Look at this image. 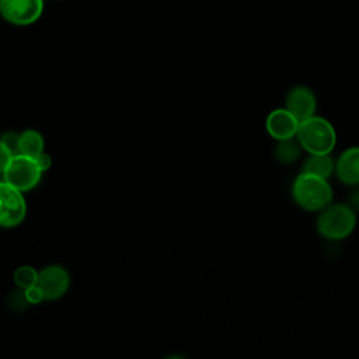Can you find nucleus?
I'll use <instances>...</instances> for the list:
<instances>
[{
    "mask_svg": "<svg viewBox=\"0 0 359 359\" xmlns=\"http://www.w3.org/2000/svg\"><path fill=\"white\" fill-rule=\"evenodd\" d=\"M358 222V213L346 202H331L321 209L316 217L317 233L330 241L348 238Z\"/></svg>",
    "mask_w": 359,
    "mask_h": 359,
    "instance_id": "obj_2",
    "label": "nucleus"
},
{
    "mask_svg": "<svg viewBox=\"0 0 359 359\" xmlns=\"http://www.w3.org/2000/svg\"><path fill=\"white\" fill-rule=\"evenodd\" d=\"M27 215V202L22 191L14 188L4 180L0 181V226L15 227Z\"/></svg>",
    "mask_w": 359,
    "mask_h": 359,
    "instance_id": "obj_5",
    "label": "nucleus"
},
{
    "mask_svg": "<svg viewBox=\"0 0 359 359\" xmlns=\"http://www.w3.org/2000/svg\"><path fill=\"white\" fill-rule=\"evenodd\" d=\"M18 139H20V133H14V132H7L0 137V143L13 154H20L18 150Z\"/></svg>",
    "mask_w": 359,
    "mask_h": 359,
    "instance_id": "obj_15",
    "label": "nucleus"
},
{
    "mask_svg": "<svg viewBox=\"0 0 359 359\" xmlns=\"http://www.w3.org/2000/svg\"><path fill=\"white\" fill-rule=\"evenodd\" d=\"M303 147L300 146L296 137L279 140L273 149V157L279 164L287 165L297 161L303 153Z\"/></svg>",
    "mask_w": 359,
    "mask_h": 359,
    "instance_id": "obj_12",
    "label": "nucleus"
},
{
    "mask_svg": "<svg viewBox=\"0 0 359 359\" xmlns=\"http://www.w3.org/2000/svg\"><path fill=\"white\" fill-rule=\"evenodd\" d=\"M13 154L0 143V174L3 175V172L6 171L10 160H11Z\"/></svg>",
    "mask_w": 359,
    "mask_h": 359,
    "instance_id": "obj_18",
    "label": "nucleus"
},
{
    "mask_svg": "<svg viewBox=\"0 0 359 359\" xmlns=\"http://www.w3.org/2000/svg\"><path fill=\"white\" fill-rule=\"evenodd\" d=\"M334 175L349 188L359 185V146H351L338 154Z\"/></svg>",
    "mask_w": 359,
    "mask_h": 359,
    "instance_id": "obj_10",
    "label": "nucleus"
},
{
    "mask_svg": "<svg viewBox=\"0 0 359 359\" xmlns=\"http://www.w3.org/2000/svg\"><path fill=\"white\" fill-rule=\"evenodd\" d=\"M42 174L43 171L41 170L36 158L15 154L11 157L6 171L3 172V180L14 188L25 192L39 184Z\"/></svg>",
    "mask_w": 359,
    "mask_h": 359,
    "instance_id": "obj_4",
    "label": "nucleus"
},
{
    "mask_svg": "<svg viewBox=\"0 0 359 359\" xmlns=\"http://www.w3.org/2000/svg\"><path fill=\"white\" fill-rule=\"evenodd\" d=\"M38 275H39V272L34 266L22 265L15 269L13 279L20 289H28V287L36 285Z\"/></svg>",
    "mask_w": 359,
    "mask_h": 359,
    "instance_id": "obj_14",
    "label": "nucleus"
},
{
    "mask_svg": "<svg viewBox=\"0 0 359 359\" xmlns=\"http://www.w3.org/2000/svg\"><path fill=\"white\" fill-rule=\"evenodd\" d=\"M22 290H24L25 299H27V302H28L29 304H38V303H41V302L45 300V297H43L41 289H39L36 285H34V286H31V287H28V289H22Z\"/></svg>",
    "mask_w": 359,
    "mask_h": 359,
    "instance_id": "obj_16",
    "label": "nucleus"
},
{
    "mask_svg": "<svg viewBox=\"0 0 359 359\" xmlns=\"http://www.w3.org/2000/svg\"><path fill=\"white\" fill-rule=\"evenodd\" d=\"M300 122L316 115L317 111V95L314 91L303 84L292 87L285 97V105Z\"/></svg>",
    "mask_w": 359,
    "mask_h": 359,
    "instance_id": "obj_8",
    "label": "nucleus"
},
{
    "mask_svg": "<svg viewBox=\"0 0 359 359\" xmlns=\"http://www.w3.org/2000/svg\"><path fill=\"white\" fill-rule=\"evenodd\" d=\"M300 171L328 180L331 175H334L335 158H332L331 154H310V153H307V156L303 158Z\"/></svg>",
    "mask_w": 359,
    "mask_h": 359,
    "instance_id": "obj_11",
    "label": "nucleus"
},
{
    "mask_svg": "<svg viewBox=\"0 0 359 359\" xmlns=\"http://www.w3.org/2000/svg\"><path fill=\"white\" fill-rule=\"evenodd\" d=\"M35 158H36V161H38V164H39V167H41V170H42L43 172L50 168V165H52V157H50L48 153L42 151V153H41L38 157H35Z\"/></svg>",
    "mask_w": 359,
    "mask_h": 359,
    "instance_id": "obj_19",
    "label": "nucleus"
},
{
    "mask_svg": "<svg viewBox=\"0 0 359 359\" xmlns=\"http://www.w3.org/2000/svg\"><path fill=\"white\" fill-rule=\"evenodd\" d=\"M299 123L300 121L285 107L275 108L265 118V130L276 142L286 140L296 137Z\"/></svg>",
    "mask_w": 359,
    "mask_h": 359,
    "instance_id": "obj_9",
    "label": "nucleus"
},
{
    "mask_svg": "<svg viewBox=\"0 0 359 359\" xmlns=\"http://www.w3.org/2000/svg\"><path fill=\"white\" fill-rule=\"evenodd\" d=\"M43 146H45V142L39 132H36L34 129H27L20 133V139H18L20 154L29 156V157L35 158L42 151H45Z\"/></svg>",
    "mask_w": 359,
    "mask_h": 359,
    "instance_id": "obj_13",
    "label": "nucleus"
},
{
    "mask_svg": "<svg viewBox=\"0 0 359 359\" xmlns=\"http://www.w3.org/2000/svg\"><path fill=\"white\" fill-rule=\"evenodd\" d=\"M346 203H348L356 213H359V185L351 187V191H349L348 198H346Z\"/></svg>",
    "mask_w": 359,
    "mask_h": 359,
    "instance_id": "obj_17",
    "label": "nucleus"
},
{
    "mask_svg": "<svg viewBox=\"0 0 359 359\" xmlns=\"http://www.w3.org/2000/svg\"><path fill=\"white\" fill-rule=\"evenodd\" d=\"M290 192L300 209L313 213H318L334 201L332 187L327 178L302 171L293 180Z\"/></svg>",
    "mask_w": 359,
    "mask_h": 359,
    "instance_id": "obj_1",
    "label": "nucleus"
},
{
    "mask_svg": "<svg viewBox=\"0 0 359 359\" xmlns=\"http://www.w3.org/2000/svg\"><path fill=\"white\" fill-rule=\"evenodd\" d=\"M45 0H0V17L13 25H31L43 13Z\"/></svg>",
    "mask_w": 359,
    "mask_h": 359,
    "instance_id": "obj_6",
    "label": "nucleus"
},
{
    "mask_svg": "<svg viewBox=\"0 0 359 359\" xmlns=\"http://www.w3.org/2000/svg\"><path fill=\"white\" fill-rule=\"evenodd\" d=\"M70 285L67 271L59 265H50L39 271L36 286L41 289L45 300H56L62 297Z\"/></svg>",
    "mask_w": 359,
    "mask_h": 359,
    "instance_id": "obj_7",
    "label": "nucleus"
},
{
    "mask_svg": "<svg viewBox=\"0 0 359 359\" xmlns=\"http://www.w3.org/2000/svg\"><path fill=\"white\" fill-rule=\"evenodd\" d=\"M296 139L306 153L331 154L337 144V132L328 119L316 114L299 123Z\"/></svg>",
    "mask_w": 359,
    "mask_h": 359,
    "instance_id": "obj_3",
    "label": "nucleus"
}]
</instances>
